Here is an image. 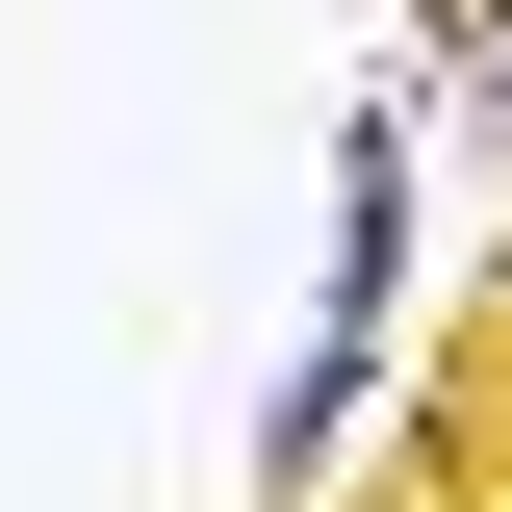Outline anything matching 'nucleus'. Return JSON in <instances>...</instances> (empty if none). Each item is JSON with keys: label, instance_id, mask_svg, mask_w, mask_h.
Here are the masks:
<instances>
[{"label": "nucleus", "instance_id": "1", "mask_svg": "<svg viewBox=\"0 0 512 512\" xmlns=\"http://www.w3.org/2000/svg\"><path fill=\"white\" fill-rule=\"evenodd\" d=\"M410 282H436V103L359 77V103H333V282H308V359H282V410H256V487L231 512H308L333 461H359L384 359H410Z\"/></svg>", "mask_w": 512, "mask_h": 512}, {"label": "nucleus", "instance_id": "2", "mask_svg": "<svg viewBox=\"0 0 512 512\" xmlns=\"http://www.w3.org/2000/svg\"><path fill=\"white\" fill-rule=\"evenodd\" d=\"M410 103H461V154H512V0H410Z\"/></svg>", "mask_w": 512, "mask_h": 512}, {"label": "nucleus", "instance_id": "3", "mask_svg": "<svg viewBox=\"0 0 512 512\" xmlns=\"http://www.w3.org/2000/svg\"><path fill=\"white\" fill-rule=\"evenodd\" d=\"M384 512H512V487H487V461H436V436H410V487H384Z\"/></svg>", "mask_w": 512, "mask_h": 512}]
</instances>
